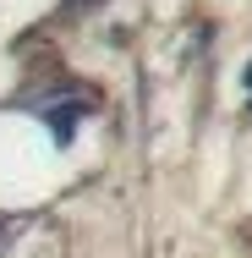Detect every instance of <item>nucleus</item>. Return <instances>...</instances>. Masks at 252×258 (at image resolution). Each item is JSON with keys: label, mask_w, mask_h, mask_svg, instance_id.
<instances>
[{"label": "nucleus", "mask_w": 252, "mask_h": 258, "mask_svg": "<svg viewBox=\"0 0 252 258\" xmlns=\"http://www.w3.org/2000/svg\"><path fill=\"white\" fill-rule=\"evenodd\" d=\"M77 115H82V99H77V94H71L66 104H50V110H44V121H50V138L60 143V149L77 138Z\"/></svg>", "instance_id": "nucleus-1"}, {"label": "nucleus", "mask_w": 252, "mask_h": 258, "mask_svg": "<svg viewBox=\"0 0 252 258\" xmlns=\"http://www.w3.org/2000/svg\"><path fill=\"white\" fill-rule=\"evenodd\" d=\"M247 88H252V66H247Z\"/></svg>", "instance_id": "nucleus-2"}, {"label": "nucleus", "mask_w": 252, "mask_h": 258, "mask_svg": "<svg viewBox=\"0 0 252 258\" xmlns=\"http://www.w3.org/2000/svg\"><path fill=\"white\" fill-rule=\"evenodd\" d=\"M0 236H6V220H0Z\"/></svg>", "instance_id": "nucleus-3"}]
</instances>
